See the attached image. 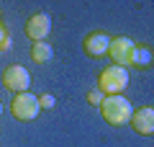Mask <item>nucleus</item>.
I'll list each match as a JSON object with an SVG mask.
<instances>
[{
    "label": "nucleus",
    "mask_w": 154,
    "mask_h": 147,
    "mask_svg": "<svg viewBox=\"0 0 154 147\" xmlns=\"http://www.w3.org/2000/svg\"><path fill=\"white\" fill-rule=\"evenodd\" d=\"M38 98L33 93H16V98L11 101V114L18 121H33L38 116Z\"/></svg>",
    "instance_id": "nucleus-3"
},
{
    "label": "nucleus",
    "mask_w": 154,
    "mask_h": 147,
    "mask_svg": "<svg viewBox=\"0 0 154 147\" xmlns=\"http://www.w3.org/2000/svg\"><path fill=\"white\" fill-rule=\"evenodd\" d=\"M134 49H136V44H134L128 36H116V39H110L108 57L113 60V65L128 67V65H131V60H134Z\"/></svg>",
    "instance_id": "nucleus-5"
},
{
    "label": "nucleus",
    "mask_w": 154,
    "mask_h": 147,
    "mask_svg": "<svg viewBox=\"0 0 154 147\" xmlns=\"http://www.w3.org/2000/svg\"><path fill=\"white\" fill-rule=\"evenodd\" d=\"M0 114H3V103H0Z\"/></svg>",
    "instance_id": "nucleus-14"
},
{
    "label": "nucleus",
    "mask_w": 154,
    "mask_h": 147,
    "mask_svg": "<svg viewBox=\"0 0 154 147\" xmlns=\"http://www.w3.org/2000/svg\"><path fill=\"white\" fill-rule=\"evenodd\" d=\"M0 83L5 90H13V93H28V85H31V75L23 65H11L3 70L0 75Z\"/></svg>",
    "instance_id": "nucleus-4"
},
{
    "label": "nucleus",
    "mask_w": 154,
    "mask_h": 147,
    "mask_svg": "<svg viewBox=\"0 0 154 147\" xmlns=\"http://www.w3.org/2000/svg\"><path fill=\"white\" fill-rule=\"evenodd\" d=\"M108 47H110V36L105 31H93L85 36L82 41V49H85V54L90 57V60H100V57L108 54Z\"/></svg>",
    "instance_id": "nucleus-7"
},
{
    "label": "nucleus",
    "mask_w": 154,
    "mask_h": 147,
    "mask_svg": "<svg viewBox=\"0 0 154 147\" xmlns=\"http://www.w3.org/2000/svg\"><path fill=\"white\" fill-rule=\"evenodd\" d=\"M131 126L144 137H152L154 134V109L152 106H141L131 114Z\"/></svg>",
    "instance_id": "nucleus-8"
},
{
    "label": "nucleus",
    "mask_w": 154,
    "mask_h": 147,
    "mask_svg": "<svg viewBox=\"0 0 154 147\" xmlns=\"http://www.w3.org/2000/svg\"><path fill=\"white\" fill-rule=\"evenodd\" d=\"M51 47L46 41H33V47H31V57H33V62H38V65H44V62H49L51 60Z\"/></svg>",
    "instance_id": "nucleus-9"
},
{
    "label": "nucleus",
    "mask_w": 154,
    "mask_h": 147,
    "mask_svg": "<svg viewBox=\"0 0 154 147\" xmlns=\"http://www.w3.org/2000/svg\"><path fill=\"white\" fill-rule=\"evenodd\" d=\"M128 85V70L126 67H118V65H110L100 72L98 77V90L103 96H121Z\"/></svg>",
    "instance_id": "nucleus-2"
},
{
    "label": "nucleus",
    "mask_w": 154,
    "mask_h": 147,
    "mask_svg": "<svg viewBox=\"0 0 154 147\" xmlns=\"http://www.w3.org/2000/svg\"><path fill=\"white\" fill-rule=\"evenodd\" d=\"M49 31H51V16L44 13V11L33 13V16L26 21V36L33 39V41H46Z\"/></svg>",
    "instance_id": "nucleus-6"
},
{
    "label": "nucleus",
    "mask_w": 154,
    "mask_h": 147,
    "mask_svg": "<svg viewBox=\"0 0 154 147\" xmlns=\"http://www.w3.org/2000/svg\"><path fill=\"white\" fill-rule=\"evenodd\" d=\"M36 98H38V109H51V106H54V96H49V93L36 96Z\"/></svg>",
    "instance_id": "nucleus-12"
},
{
    "label": "nucleus",
    "mask_w": 154,
    "mask_h": 147,
    "mask_svg": "<svg viewBox=\"0 0 154 147\" xmlns=\"http://www.w3.org/2000/svg\"><path fill=\"white\" fill-rule=\"evenodd\" d=\"M98 109H100V116H103L110 126L128 124V121H131V114H134L128 98H123V96H105Z\"/></svg>",
    "instance_id": "nucleus-1"
},
{
    "label": "nucleus",
    "mask_w": 154,
    "mask_h": 147,
    "mask_svg": "<svg viewBox=\"0 0 154 147\" xmlns=\"http://www.w3.org/2000/svg\"><path fill=\"white\" fill-rule=\"evenodd\" d=\"M5 39H8V31L0 26V49H3V41H5Z\"/></svg>",
    "instance_id": "nucleus-13"
},
{
    "label": "nucleus",
    "mask_w": 154,
    "mask_h": 147,
    "mask_svg": "<svg viewBox=\"0 0 154 147\" xmlns=\"http://www.w3.org/2000/svg\"><path fill=\"white\" fill-rule=\"evenodd\" d=\"M134 67H149L152 65V49L146 47H136L134 49V60H131Z\"/></svg>",
    "instance_id": "nucleus-10"
},
{
    "label": "nucleus",
    "mask_w": 154,
    "mask_h": 147,
    "mask_svg": "<svg viewBox=\"0 0 154 147\" xmlns=\"http://www.w3.org/2000/svg\"><path fill=\"white\" fill-rule=\"evenodd\" d=\"M103 93H100V90H88V103H93V106H100V103H103Z\"/></svg>",
    "instance_id": "nucleus-11"
}]
</instances>
